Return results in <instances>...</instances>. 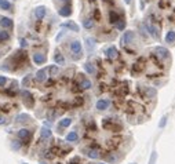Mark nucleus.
Returning <instances> with one entry per match:
<instances>
[{
	"label": "nucleus",
	"mask_w": 175,
	"mask_h": 164,
	"mask_svg": "<svg viewBox=\"0 0 175 164\" xmlns=\"http://www.w3.org/2000/svg\"><path fill=\"white\" fill-rule=\"evenodd\" d=\"M109 104H110V102L108 99H99L96 102V109H98V111H105V109H108Z\"/></svg>",
	"instance_id": "10"
},
{
	"label": "nucleus",
	"mask_w": 175,
	"mask_h": 164,
	"mask_svg": "<svg viewBox=\"0 0 175 164\" xmlns=\"http://www.w3.org/2000/svg\"><path fill=\"white\" fill-rule=\"evenodd\" d=\"M105 53H106L108 57H109V58H113V59H114V58H117V54H119L117 50H116L114 47H109V48H108Z\"/></svg>",
	"instance_id": "13"
},
{
	"label": "nucleus",
	"mask_w": 175,
	"mask_h": 164,
	"mask_svg": "<svg viewBox=\"0 0 175 164\" xmlns=\"http://www.w3.org/2000/svg\"><path fill=\"white\" fill-rule=\"evenodd\" d=\"M57 164H61V163H57Z\"/></svg>",
	"instance_id": "45"
},
{
	"label": "nucleus",
	"mask_w": 175,
	"mask_h": 164,
	"mask_svg": "<svg viewBox=\"0 0 175 164\" xmlns=\"http://www.w3.org/2000/svg\"><path fill=\"white\" fill-rule=\"evenodd\" d=\"M122 141H123L122 137H113V138H109V139H108L106 145L109 146V149L114 150V149H117V148L122 145Z\"/></svg>",
	"instance_id": "5"
},
{
	"label": "nucleus",
	"mask_w": 175,
	"mask_h": 164,
	"mask_svg": "<svg viewBox=\"0 0 175 164\" xmlns=\"http://www.w3.org/2000/svg\"><path fill=\"white\" fill-rule=\"evenodd\" d=\"M65 28H69L72 29V30H75V32H77L79 30V26L76 25V24H73V22H66V24H64Z\"/></svg>",
	"instance_id": "24"
},
{
	"label": "nucleus",
	"mask_w": 175,
	"mask_h": 164,
	"mask_svg": "<svg viewBox=\"0 0 175 164\" xmlns=\"http://www.w3.org/2000/svg\"><path fill=\"white\" fill-rule=\"evenodd\" d=\"M145 68H146V58H145V57H139L138 59L135 61V62H134V65H132L131 75L132 76H139L141 73L145 70Z\"/></svg>",
	"instance_id": "1"
},
{
	"label": "nucleus",
	"mask_w": 175,
	"mask_h": 164,
	"mask_svg": "<svg viewBox=\"0 0 175 164\" xmlns=\"http://www.w3.org/2000/svg\"><path fill=\"white\" fill-rule=\"evenodd\" d=\"M154 54H156L159 58H161V59H165V58L170 57V51H168L167 48H164V47H156Z\"/></svg>",
	"instance_id": "6"
},
{
	"label": "nucleus",
	"mask_w": 175,
	"mask_h": 164,
	"mask_svg": "<svg viewBox=\"0 0 175 164\" xmlns=\"http://www.w3.org/2000/svg\"><path fill=\"white\" fill-rule=\"evenodd\" d=\"M62 1H66V0H62Z\"/></svg>",
	"instance_id": "43"
},
{
	"label": "nucleus",
	"mask_w": 175,
	"mask_h": 164,
	"mask_svg": "<svg viewBox=\"0 0 175 164\" xmlns=\"http://www.w3.org/2000/svg\"><path fill=\"white\" fill-rule=\"evenodd\" d=\"M18 138L24 141V143H29L30 142V138H32V131L26 128H22L18 131Z\"/></svg>",
	"instance_id": "4"
},
{
	"label": "nucleus",
	"mask_w": 175,
	"mask_h": 164,
	"mask_svg": "<svg viewBox=\"0 0 175 164\" xmlns=\"http://www.w3.org/2000/svg\"><path fill=\"white\" fill-rule=\"evenodd\" d=\"M54 58H55V62H58L59 65H64V64H65L64 57H62V55H61L59 53H57V54H55V57H54Z\"/></svg>",
	"instance_id": "26"
},
{
	"label": "nucleus",
	"mask_w": 175,
	"mask_h": 164,
	"mask_svg": "<svg viewBox=\"0 0 175 164\" xmlns=\"http://www.w3.org/2000/svg\"><path fill=\"white\" fill-rule=\"evenodd\" d=\"M138 94H139V96L143 101H149V99H153L156 96V90L152 88V87L139 86L138 87Z\"/></svg>",
	"instance_id": "3"
},
{
	"label": "nucleus",
	"mask_w": 175,
	"mask_h": 164,
	"mask_svg": "<svg viewBox=\"0 0 175 164\" xmlns=\"http://www.w3.org/2000/svg\"><path fill=\"white\" fill-rule=\"evenodd\" d=\"M94 18H95L96 21H99V19H101V13H99V10H95V11H94Z\"/></svg>",
	"instance_id": "34"
},
{
	"label": "nucleus",
	"mask_w": 175,
	"mask_h": 164,
	"mask_svg": "<svg viewBox=\"0 0 175 164\" xmlns=\"http://www.w3.org/2000/svg\"><path fill=\"white\" fill-rule=\"evenodd\" d=\"M116 26H117V29L123 30V29L125 28V21H124V19H119V22L116 24Z\"/></svg>",
	"instance_id": "31"
},
{
	"label": "nucleus",
	"mask_w": 175,
	"mask_h": 164,
	"mask_svg": "<svg viewBox=\"0 0 175 164\" xmlns=\"http://www.w3.org/2000/svg\"><path fill=\"white\" fill-rule=\"evenodd\" d=\"M132 164H134V163H132Z\"/></svg>",
	"instance_id": "47"
},
{
	"label": "nucleus",
	"mask_w": 175,
	"mask_h": 164,
	"mask_svg": "<svg viewBox=\"0 0 175 164\" xmlns=\"http://www.w3.org/2000/svg\"><path fill=\"white\" fill-rule=\"evenodd\" d=\"M150 61H152V62H153L154 65H156V66H159V68L160 69H163L164 68V65L161 64V61H160V58L157 57V55H156V54H150Z\"/></svg>",
	"instance_id": "11"
},
{
	"label": "nucleus",
	"mask_w": 175,
	"mask_h": 164,
	"mask_svg": "<svg viewBox=\"0 0 175 164\" xmlns=\"http://www.w3.org/2000/svg\"><path fill=\"white\" fill-rule=\"evenodd\" d=\"M119 19H120V17H119V14L116 11H110L109 13V21H110V24H117Z\"/></svg>",
	"instance_id": "12"
},
{
	"label": "nucleus",
	"mask_w": 175,
	"mask_h": 164,
	"mask_svg": "<svg viewBox=\"0 0 175 164\" xmlns=\"http://www.w3.org/2000/svg\"><path fill=\"white\" fill-rule=\"evenodd\" d=\"M83 26H84L86 29H91L94 26V19H91V18L84 19V21H83Z\"/></svg>",
	"instance_id": "22"
},
{
	"label": "nucleus",
	"mask_w": 175,
	"mask_h": 164,
	"mask_svg": "<svg viewBox=\"0 0 175 164\" xmlns=\"http://www.w3.org/2000/svg\"><path fill=\"white\" fill-rule=\"evenodd\" d=\"M69 164H82V161H80V159H77V157H76V159H73V160H72Z\"/></svg>",
	"instance_id": "36"
},
{
	"label": "nucleus",
	"mask_w": 175,
	"mask_h": 164,
	"mask_svg": "<svg viewBox=\"0 0 175 164\" xmlns=\"http://www.w3.org/2000/svg\"><path fill=\"white\" fill-rule=\"evenodd\" d=\"M50 70L53 72V73H57V70H58V69L55 68V66H51V68H50Z\"/></svg>",
	"instance_id": "40"
},
{
	"label": "nucleus",
	"mask_w": 175,
	"mask_h": 164,
	"mask_svg": "<svg viewBox=\"0 0 175 164\" xmlns=\"http://www.w3.org/2000/svg\"><path fill=\"white\" fill-rule=\"evenodd\" d=\"M70 50L75 54H77V55H82V44H80V42H77V40H76V42H72Z\"/></svg>",
	"instance_id": "9"
},
{
	"label": "nucleus",
	"mask_w": 175,
	"mask_h": 164,
	"mask_svg": "<svg viewBox=\"0 0 175 164\" xmlns=\"http://www.w3.org/2000/svg\"><path fill=\"white\" fill-rule=\"evenodd\" d=\"M165 42H167V43H174L175 42V32L174 30L167 32V35H165Z\"/></svg>",
	"instance_id": "20"
},
{
	"label": "nucleus",
	"mask_w": 175,
	"mask_h": 164,
	"mask_svg": "<svg viewBox=\"0 0 175 164\" xmlns=\"http://www.w3.org/2000/svg\"><path fill=\"white\" fill-rule=\"evenodd\" d=\"M40 137H42V139L50 138V137H51V131H50L48 128H42V132H40Z\"/></svg>",
	"instance_id": "23"
},
{
	"label": "nucleus",
	"mask_w": 175,
	"mask_h": 164,
	"mask_svg": "<svg viewBox=\"0 0 175 164\" xmlns=\"http://www.w3.org/2000/svg\"><path fill=\"white\" fill-rule=\"evenodd\" d=\"M125 3H127V4H130V3H131V0H125Z\"/></svg>",
	"instance_id": "42"
},
{
	"label": "nucleus",
	"mask_w": 175,
	"mask_h": 164,
	"mask_svg": "<svg viewBox=\"0 0 175 164\" xmlns=\"http://www.w3.org/2000/svg\"><path fill=\"white\" fill-rule=\"evenodd\" d=\"M146 28H148V30H149V32H150V35L153 36L154 39H157V37H159L157 29L154 28V26H153V25H150V24H146Z\"/></svg>",
	"instance_id": "18"
},
{
	"label": "nucleus",
	"mask_w": 175,
	"mask_h": 164,
	"mask_svg": "<svg viewBox=\"0 0 175 164\" xmlns=\"http://www.w3.org/2000/svg\"><path fill=\"white\" fill-rule=\"evenodd\" d=\"M35 15H36V18H37V19H42V18H43L44 15H46V8H44V7L36 8Z\"/></svg>",
	"instance_id": "17"
},
{
	"label": "nucleus",
	"mask_w": 175,
	"mask_h": 164,
	"mask_svg": "<svg viewBox=\"0 0 175 164\" xmlns=\"http://www.w3.org/2000/svg\"><path fill=\"white\" fill-rule=\"evenodd\" d=\"M99 164H104V163H99Z\"/></svg>",
	"instance_id": "44"
},
{
	"label": "nucleus",
	"mask_w": 175,
	"mask_h": 164,
	"mask_svg": "<svg viewBox=\"0 0 175 164\" xmlns=\"http://www.w3.org/2000/svg\"><path fill=\"white\" fill-rule=\"evenodd\" d=\"M146 1H149V0H146Z\"/></svg>",
	"instance_id": "46"
},
{
	"label": "nucleus",
	"mask_w": 175,
	"mask_h": 164,
	"mask_svg": "<svg viewBox=\"0 0 175 164\" xmlns=\"http://www.w3.org/2000/svg\"><path fill=\"white\" fill-rule=\"evenodd\" d=\"M11 148L14 150H18L21 148V142H19V141H13V142H11Z\"/></svg>",
	"instance_id": "32"
},
{
	"label": "nucleus",
	"mask_w": 175,
	"mask_h": 164,
	"mask_svg": "<svg viewBox=\"0 0 175 164\" xmlns=\"http://www.w3.org/2000/svg\"><path fill=\"white\" fill-rule=\"evenodd\" d=\"M70 124H72V120H70V119H64V120L59 123V125H61V127H69Z\"/></svg>",
	"instance_id": "30"
},
{
	"label": "nucleus",
	"mask_w": 175,
	"mask_h": 164,
	"mask_svg": "<svg viewBox=\"0 0 175 164\" xmlns=\"http://www.w3.org/2000/svg\"><path fill=\"white\" fill-rule=\"evenodd\" d=\"M159 7L160 8H168L170 7V1H168V0H159Z\"/></svg>",
	"instance_id": "27"
},
{
	"label": "nucleus",
	"mask_w": 175,
	"mask_h": 164,
	"mask_svg": "<svg viewBox=\"0 0 175 164\" xmlns=\"http://www.w3.org/2000/svg\"><path fill=\"white\" fill-rule=\"evenodd\" d=\"M7 39H8V32H0V42H4Z\"/></svg>",
	"instance_id": "33"
},
{
	"label": "nucleus",
	"mask_w": 175,
	"mask_h": 164,
	"mask_svg": "<svg viewBox=\"0 0 175 164\" xmlns=\"http://www.w3.org/2000/svg\"><path fill=\"white\" fill-rule=\"evenodd\" d=\"M77 139H79V135H77V132H75V131L69 132L68 135H66V141H69V142H75Z\"/></svg>",
	"instance_id": "19"
},
{
	"label": "nucleus",
	"mask_w": 175,
	"mask_h": 164,
	"mask_svg": "<svg viewBox=\"0 0 175 164\" xmlns=\"http://www.w3.org/2000/svg\"><path fill=\"white\" fill-rule=\"evenodd\" d=\"M80 87H82V88H84V90L91 88V82H90V80H87V79H83V82H82V84H80Z\"/></svg>",
	"instance_id": "25"
},
{
	"label": "nucleus",
	"mask_w": 175,
	"mask_h": 164,
	"mask_svg": "<svg viewBox=\"0 0 175 164\" xmlns=\"http://www.w3.org/2000/svg\"><path fill=\"white\" fill-rule=\"evenodd\" d=\"M0 7L3 8V10H8L11 7V4L8 1H4V0H0Z\"/></svg>",
	"instance_id": "29"
},
{
	"label": "nucleus",
	"mask_w": 175,
	"mask_h": 164,
	"mask_svg": "<svg viewBox=\"0 0 175 164\" xmlns=\"http://www.w3.org/2000/svg\"><path fill=\"white\" fill-rule=\"evenodd\" d=\"M6 82H7V80H6V77L0 76V86H4V84H6Z\"/></svg>",
	"instance_id": "38"
},
{
	"label": "nucleus",
	"mask_w": 175,
	"mask_h": 164,
	"mask_svg": "<svg viewBox=\"0 0 175 164\" xmlns=\"http://www.w3.org/2000/svg\"><path fill=\"white\" fill-rule=\"evenodd\" d=\"M84 69H86L88 73H94V72H95V68H94V65H93V64H90V62L84 65Z\"/></svg>",
	"instance_id": "28"
},
{
	"label": "nucleus",
	"mask_w": 175,
	"mask_h": 164,
	"mask_svg": "<svg viewBox=\"0 0 175 164\" xmlns=\"http://www.w3.org/2000/svg\"><path fill=\"white\" fill-rule=\"evenodd\" d=\"M102 127L108 131H112V132H120L123 130V125L120 123H117L116 120H112V119H104L102 121Z\"/></svg>",
	"instance_id": "2"
},
{
	"label": "nucleus",
	"mask_w": 175,
	"mask_h": 164,
	"mask_svg": "<svg viewBox=\"0 0 175 164\" xmlns=\"http://www.w3.org/2000/svg\"><path fill=\"white\" fill-rule=\"evenodd\" d=\"M86 154L90 157V159H98L99 157V152H98V149H94V148H87L86 149Z\"/></svg>",
	"instance_id": "8"
},
{
	"label": "nucleus",
	"mask_w": 175,
	"mask_h": 164,
	"mask_svg": "<svg viewBox=\"0 0 175 164\" xmlns=\"http://www.w3.org/2000/svg\"><path fill=\"white\" fill-rule=\"evenodd\" d=\"M0 25L4 26V28H11V26H13V21H11L10 18H3V19L0 21Z\"/></svg>",
	"instance_id": "21"
},
{
	"label": "nucleus",
	"mask_w": 175,
	"mask_h": 164,
	"mask_svg": "<svg viewBox=\"0 0 175 164\" xmlns=\"http://www.w3.org/2000/svg\"><path fill=\"white\" fill-rule=\"evenodd\" d=\"M4 123H6V119L3 116H0V124H4Z\"/></svg>",
	"instance_id": "41"
},
{
	"label": "nucleus",
	"mask_w": 175,
	"mask_h": 164,
	"mask_svg": "<svg viewBox=\"0 0 175 164\" xmlns=\"http://www.w3.org/2000/svg\"><path fill=\"white\" fill-rule=\"evenodd\" d=\"M165 121H167V116H164V117L161 119V121H160V127H164V125H165Z\"/></svg>",
	"instance_id": "37"
},
{
	"label": "nucleus",
	"mask_w": 175,
	"mask_h": 164,
	"mask_svg": "<svg viewBox=\"0 0 175 164\" xmlns=\"http://www.w3.org/2000/svg\"><path fill=\"white\" fill-rule=\"evenodd\" d=\"M154 157H156V153L153 152V154H152V159H150V164H153V163H154Z\"/></svg>",
	"instance_id": "39"
},
{
	"label": "nucleus",
	"mask_w": 175,
	"mask_h": 164,
	"mask_svg": "<svg viewBox=\"0 0 175 164\" xmlns=\"http://www.w3.org/2000/svg\"><path fill=\"white\" fill-rule=\"evenodd\" d=\"M160 76H163V75H161V73H150L148 77L149 79H156V77H160Z\"/></svg>",
	"instance_id": "35"
},
{
	"label": "nucleus",
	"mask_w": 175,
	"mask_h": 164,
	"mask_svg": "<svg viewBox=\"0 0 175 164\" xmlns=\"http://www.w3.org/2000/svg\"><path fill=\"white\" fill-rule=\"evenodd\" d=\"M70 14H72L70 6H64V7L59 10V15H62V17H69Z\"/></svg>",
	"instance_id": "15"
},
{
	"label": "nucleus",
	"mask_w": 175,
	"mask_h": 164,
	"mask_svg": "<svg viewBox=\"0 0 175 164\" xmlns=\"http://www.w3.org/2000/svg\"><path fill=\"white\" fill-rule=\"evenodd\" d=\"M134 37H135L134 32H132V30H127V32L124 33V36L122 37V44H123V46L128 44L130 42H132V40H134Z\"/></svg>",
	"instance_id": "7"
},
{
	"label": "nucleus",
	"mask_w": 175,
	"mask_h": 164,
	"mask_svg": "<svg viewBox=\"0 0 175 164\" xmlns=\"http://www.w3.org/2000/svg\"><path fill=\"white\" fill-rule=\"evenodd\" d=\"M47 70L46 69H42V70L37 72V75H36V79H37V82H44L47 79Z\"/></svg>",
	"instance_id": "16"
},
{
	"label": "nucleus",
	"mask_w": 175,
	"mask_h": 164,
	"mask_svg": "<svg viewBox=\"0 0 175 164\" xmlns=\"http://www.w3.org/2000/svg\"><path fill=\"white\" fill-rule=\"evenodd\" d=\"M33 61H35L37 65H42L46 62V57L42 55V54H35V55H33Z\"/></svg>",
	"instance_id": "14"
}]
</instances>
